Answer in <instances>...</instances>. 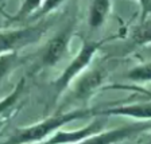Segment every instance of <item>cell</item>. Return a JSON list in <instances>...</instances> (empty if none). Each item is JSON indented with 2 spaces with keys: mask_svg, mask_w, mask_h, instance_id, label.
Segmentation results:
<instances>
[{
  "mask_svg": "<svg viewBox=\"0 0 151 144\" xmlns=\"http://www.w3.org/2000/svg\"><path fill=\"white\" fill-rule=\"evenodd\" d=\"M0 30H1V22H0Z\"/></svg>",
  "mask_w": 151,
  "mask_h": 144,
  "instance_id": "20",
  "label": "cell"
},
{
  "mask_svg": "<svg viewBox=\"0 0 151 144\" xmlns=\"http://www.w3.org/2000/svg\"><path fill=\"white\" fill-rule=\"evenodd\" d=\"M104 80L105 74L103 69H86L69 86L73 89L70 92V98L73 101L77 100L80 104H86L97 90L103 89Z\"/></svg>",
  "mask_w": 151,
  "mask_h": 144,
  "instance_id": "5",
  "label": "cell"
},
{
  "mask_svg": "<svg viewBox=\"0 0 151 144\" xmlns=\"http://www.w3.org/2000/svg\"><path fill=\"white\" fill-rule=\"evenodd\" d=\"M103 129L104 123L101 120H97V121H92L88 125L81 127L78 129H73V131H65L61 128L46 141L47 143H85L92 136L100 133Z\"/></svg>",
  "mask_w": 151,
  "mask_h": 144,
  "instance_id": "8",
  "label": "cell"
},
{
  "mask_svg": "<svg viewBox=\"0 0 151 144\" xmlns=\"http://www.w3.org/2000/svg\"><path fill=\"white\" fill-rule=\"evenodd\" d=\"M7 120H8V117H4V119H0V131L4 128V125H6Z\"/></svg>",
  "mask_w": 151,
  "mask_h": 144,
  "instance_id": "19",
  "label": "cell"
},
{
  "mask_svg": "<svg viewBox=\"0 0 151 144\" xmlns=\"http://www.w3.org/2000/svg\"><path fill=\"white\" fill-rule=\"evenodd\" d=\"M151 129V120L139 123H132L128 125H123L119 128L101 131L100 133L92 136L86 143H124V141H136L143 133Z\"/></svg>",
  "mask_w": 151,
  "mask_h": 144,
  "instance_id": "6",
  "label": "cell"
},
{
  "mask_svg": "<svg viewBox=\"0 0 151 144\" xmlns=\"http://www.w3.org/2000/svg\"><path fill=\"white\" fill-rule=\"evenodd\" d=\"M105 42L107 41L104 39V41H88L82 43L78 53L73 57L72 61L68 63V66L61 72V74L55 78V81L51 84L54 100L60 98L69 89L72 82L86 69L91 67V63L93 62L96 54L99 53V50L103 47Z\"/></svg>",
  "mask_w": 151,
  "mask_h": 144,
  "instance_id": "2",
  "label": "cell"
},
{
  "mask_svg": "<svg viewBox=\"0 0 151 144\" xmlns=\"http://www.w3.org/2000/svg\"><path fill=\"white\" fill-rule=\"evenodd\" d=\"M66 0H43L41 4V7L38 8V11L31 16L34 19H43L45 16L50 15L51 12L57 11V9L60 8L63 3H65Z\"/></svg>",
  "mask_w": 151,
  "mask_h": 144,
  "instance_id": "15",
  "label": "cell"
},
{
  "mask_svg": "<svg viewBox=\"0 0 151 144\" xmlns=\"http://www.w3.org/2000/svg\"><path fill=\"white\" fill-rule=\"evenodd\" d=\"M138 3L140 7V20L151 16V0H138Z\"/></svg>",
  "mask_w": 151,
  "mask_h": 144,
  "instance_id": "17",
  "label": "cell"
},
{
  "mask_svg": "<svg viewBox=\"0 0 151 144\" xmlns=\"http://www.w3.org/2000/svg\"><path fill=\"white\" fill-rule=\"evenodd\" d=\"M107 89H126V90H134L136 92V93H140V94H145L146 97L151 98V90H148V89L143 88V86H140V85H109V86H107Z\"/></svg>",
  "mask_w": 151,
  "mask_h": 144,
  "instance_id": "16",
  "label": "cell"
},
{
  "mask_svg": "<svg viewBox=\"0 0 151 144\" xmlns=\"http://www.w3.org/2000/svg\"><path fill=\"white\" fill-rule=\"evenodd\" d=\"M96 116L131 117L139 121L151 120V98H148V101L145 102L122 104V105H112L103 109H96Z\"/></svg>",
  "mask_w": 151,
  "mask_h": 144,
  "instance_id": "7",
  "label": "cell"
},
{
  "mask_svg": "<svg viewBox=\"0 0 151 144\" xmlns=\"http://www.w3.org/2000/svg\"><path fill=\"white\" fill-rule=\"evenodd\" d=\"M47 26L49 23L39 22L27 27L0 30V55L6 53L20 51L30 44L37 43L46 34Z\"/></svg>",
  "mask_w": 151,
  "mask_h": 144,
  "instance_id": "3",
  "label": "cell"
},
{
  "mask_svg": "<svg viewBox=\"0 0 151 144\" xmlns=\"http://www.w3.org/2000/svg\"><path fill=\"white\" fill-rule=\"evenodd\" d=\"M24 88H26V80L22 78L14 86L11 93H8L0 100V119L8 117L9 113L15 110V108L18 107V104L20 102V100L23 97Z\"/></svg>",
  "mask_w": 151,
  "mask_h": 144,
  "instance_id": "10",
  "label": "cell"
},
{
  "mask_svg": "<svg viewBox=\"0 0 151 144\" xmlns=\"http://www.w3.org/2000/svg\"><path fill=\"white\" fill-rule=\"evenodd\" d=\"M126 78L128 81L135 82L136 85L151 82V61L143 62L135 67H132L131 70H128L126 73Z\"/></svg>",
  "mask_w": 151,
  "mask_h": 144,
  "instance_id": "13",
  "label": "cell"
},
{
  "mask_svg": "<svg viewBox=\"0 0 151 144\" xmlns=\"http://www.w3.org/2000/svg\"><path fill=\"white\" fill-rule=\"evenodd\" d=\"M136 141H142V143H151V129L150 131H147L146 133H143V135H142Z\"/></svg>",
  "mask_w": 151,
  "mask_h": 144,
  "instance_id": "18",
  "label": "cell"
},
{
  "mask_svg": "<svg viewBox=\"0 0 151 144\" xmlns=\"http://www.w3.org/2000/svg\"><path fill=\"white\" fill-rule=\"evenodd\" d=\"M111 0H92L88 14V24L91 30H99L111 14Z\"/></svg>",
  "mask_w": 151,
  "mask_h": 144,
  "instance_id": "9",
  "label": "cell"
},
{
  "mask_svg": "<svg viewBox=\"0 0 151 144\" xmlns=\"http://www.w3.org/2000/svg\"><path fill=\"white\" fill-rule=\"evenodd\" d=\"M42 1L43 0H23L19 9L14 15L12 20H24L27 18H31L38 11V8L41 7Z\"/></svg>",
  "mask_w": 151,
  "mask_h": 144,
  "instance_id": "14",
  "label": "cell"
},
{
  "mask_svg": "<svg viewBox=\"0 0 151 144\" xmlns=\"http://www.w3.org/2000/svg\"><path fill=\"white\" fill-rule=\"evenodd\" d=\"M24 61H26V57H22L19 54V51L1 54V55H0V84H1L14 70L18 69Z\"/></svg>",
  "mask_w": 151,
  "mask_h": 144,
  "instance_id": "11",
  "label": "cell"
},
{
  "mask_svg": "<svg viewBox=\"0 0 151 144\" xmlns=\"http://www.w3.org/2000/svg\"><path fill=\"white\" fill-rule=\"evenodd\" d=\"M132 42L138 46H150L151 44V16L140 20L131 35Z\"/></svg>",
  "mask_w": 151,
  "mask_h": 144,
  "instance_id": "12",
  "label": "cell"
},
{
  "mask_svg": "<svg viewBox=\"0 0 151 144\" xmlns=\"http://www.w3.org/2000/svg\"><path fill=\"white\" fill-rule=\"evenodd\" d=\"M96 116V109L89 108H77V109L58 112L54 116H49L41 121L27 127H22L14 131V133L7 139L11 143H41L46 141L57 131L69 124V123L82 120L86 117Z\"/></svg>",
  "mask_w": 151,
  "mask_h": 144,
  "instance_id": "1",
  "label": "cell"
},
{
  "mask_svg": "<svg viewBox=\"0 0 151 144\" xmlns=\"http://www.w3.org/2000/svg\"><path fill=\"white\" fill-rule=\"evenodd\" d=\"M73 37V26L69 24L68 27L62 28L54 37H51L43 44L37 55V65L39 69L54 67L61 61L68 57L70 47V41Z\"/></svg>",
  "mask_w": 151,
  "mask_h": 144,
  "instance_id": "4",
  "label": "cell"
}]
</instances>
